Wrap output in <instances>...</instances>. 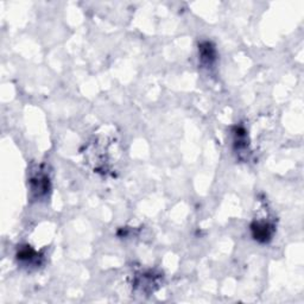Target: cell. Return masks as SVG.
Instances as JSON below:
<instances>
[{
	"instance_id": "obj_2",
	"label": "cell",
	"mask_w": 304,
	"mask_h": 304,
	"mask_svg": "<svg viewBox=\"0 0 304 304\" xmlns=\"http://www.w3.org/2000/svg\"><path fill=\"white\" fill-rule=\"evenodd\" d=\"M200 54H201V60L207 65H211L215 60V49L209 42H205L200 45Z\"/></svg>"
},
{
	"instance_id": "obj_1",
	"label": "cell",
	"mask_w": 304,
	"mask_h": 304,
	"mask_svg": "<svg viewBox=\"0 0 304 304\" xmlns=\"http://www.w3.org/2000/svg\"><path fill=\"white\" fill-rule=\"evenodd\" d=\"M273 227L265 223H254L252 225V234L253 238L260 242H266L271 239Z\"/></svg>"
}]
</instances>
